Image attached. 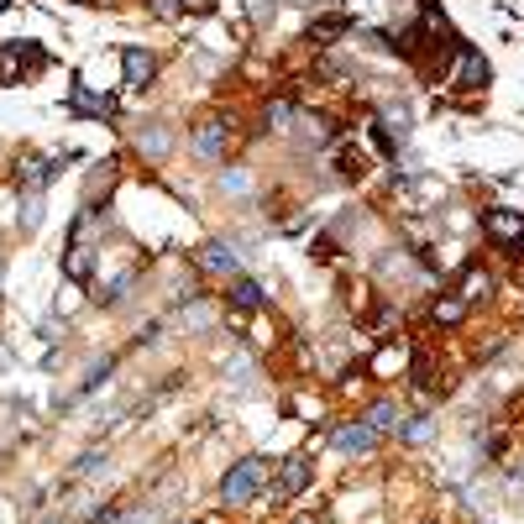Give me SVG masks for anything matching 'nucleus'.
<instances>
[{"instance_id": "20e7f679", "label": "nucleus", "mask_w": 524, "mask_h": 524, "mask_svg": "<svg viewBox=\"0 0 524 524\" xmlns=\"http://www.w3.org/2000/svg\"><path fill=\"white\" fill-rule=\"evenodd\" d=\"M189 153L200 157V163H226L231 157V121L226 116H205L189 131Z\"/></svg>"}, {"instance_id": "9b49d317", "label": "nucleus", "mask_w": 524, "mask_h": 524, "mask_svg": "<svg viewBox=\"0 0 524 524\" xmlns=\"http://www.w3.org/2000/svg\"><path fill=\"white\" fill-rule=\"evenodd\" d=\"M63 273H68V283H90V273H94V242H79V236H68Z\"/></svg>"}, {"instance_id": "9d476101", "label": "nucleus", "mask_w": 524, "mask_h": 524, "mask_svg": "<svg viewBox=\"0 0 524 524\" xmlns=\"http://www.w3.org/2000/svg\"><path fill=\"white\" fill-rule=\"evenodd\" d=\"M226 305L236 309V315H252V309L268 305V289H262L257 278H231V289H226Z\"/></svg>"}, {"instance_id": "6e6552de", "label": "nucleus", "mask_w": 524, "mask_h": 524, "mask_svg": "<svg viewBox=\"0 0 524 524\" xmlns=\"http://www.w3.org/2000/svg\"><path fill=\"white\" fill-rule=\"evenodd\" d=\"M520 231H524V210H503V205H498V210L483 216V236L498 242V247H514V242H520Z\"/></svg>"}, {"instance_id": "2eb2a0df", "label": "nucleus", "mask_w": 524, "mask_h": 524, "mask_svg": "<svg viewBox=\"0 0 524 524\" xmlns=\"http://www.w3.org/2000/svg\"><path fill=\"white\" fill-rule=\"evenodd\" d=\"M346 31H351V16H346V11H336V16L309 22V42H336V37H346Z\"/></svg>"}, {"instance_id": "412c9836", "label": "nucleus", "mask_w": 524, "mask_h": 524, "mask_svg": "<svg viewBox=\"0 0 524 524\" xmlns=\"http://www.w3.org/2000/svg\"><path fill=\"white\" fill-rule=\"evenodd\" d=\"M184 524H205V520H184Z\"/></svg>"}, {"instance_id": "4be33fe9", "label": "nucleus", "mask_w": 524, "mask_h": 524, "mask_svg": "<svg viewBox=\"0 0 524 524\" xmlns=\"http://www.w3.org/2000/svg\"><path fill=\"white\" fill-rule=\"evenodd\" d=\"M5 5H11V0H0V11H5Z\"/></svg>"}, {"instance_id": "a211bd4d", "label": "nucleus", "mask_w": 524, "mask_h": 524, "mask_svg": "<svg viewBox=\"0 0 524 524\" xmlns=\"http://www.w3.org/2000/svg\"><path fill=\"white\" fill-rule=\"evenodd\" d=\"M142 153L153 157V163H163L168 157V131H142Z\"/></svg>"}, {"instance_id": "6ab92c4d", "label": "nucleus", "mask_w": 524, "mask_h": 524, "mask_svg": "<svg viewBox=\"0 0 524 524\" xmlns=\"http://www.w3.org/2000/svg\"><path fill=\"white\" fill-rule=\"evenodd\" d=\"M184 5H194V11H210V0H184Z\"/></svg>"}, {"instance_id": "f03ea898", "label": "nucleus", "mask_w": 524, "mask_h": 524, "mask_svg": "<svg viewBox=\"0 0 524 524\" xmlns=\"http://www.w3.org/2000/svg\"><path fill=\"white\" fill-rule=\"evenodd\" d=\"M309 483H315V457H309V451H294V457H283V462H278L273 483H268L262 493H268V503L278 509V503H294Z\"/></svg>"}, {"instance_id": "ddd939ff", "label": "nucleus", "mask_w": 524, "mask_h": 524, "mask_svg": "<svg viewBox=\"0 0 524 524\" xmlns=\"http://www.w3.org/2000/svg\"><path fill=\"white\" fill-rule=\"evenodd\" d=\"M68 111H74V116H111V111H116V100H111V94L100 100V94H90L84 84H74V94H68Z\"/></svg>"}, {"instance_id": "f257e3e1", "label": "nucleus", "mask_w": 524, "mask_h": 524, "mask_svg": "<svg viewBox=\"0 0 524 524\" xmlns=\"http://www.w3.org/2000/svg\"><path fill=\"white\" fill-rule=\"evenodd\" d=\"M273 466L278 462H268V457H242V462L220 477V503L226 509H247L252 498L273 483Z\"/></svg>"}, {"instance_id": "aec40b11", "label": "nucleus", "mask_w": 524, "mask_h": 524, "mask_svg": "<svg viewBox=\"0 0 524 524\" xmlns=\"http://www.w3.org/2000/svg\"><path fill=\"white\" fill-rule=\"evenodd\" d=\"M514 252H524V231H520V242H514Z\"/></svg>"}, {"instance_id": "dca6fc26", "label": "nucleus", "mask_w": 524, "mask_h": 524, "mask_svg": "<svg viewBox=\"0 0 524 524\" xmlns=\"http://www.w3.org/2000/svg\"><path fill=\"white\" fill-rule=\"evenodd\" d=\"M431 431H435V414H414L409 425H399V440L420 446V440H431Z\"/></svg>"}, {"instance_id": "f3484780", "label": "nucleus", "mask_w": 524, "mask_h": 524, "mask_svg": "<svg viewBox=\"0 0 524 524\" xmlns=\"http://www.w3.org/2000/svg\"><path fill=\"white\" fill-rule=\"evenodd\" d=\"M184 11H189L184 0H147V16H153V22H179Z\"/></svg>"}, {"instance_id": "4468645a", "label": "nucleus", "mask_w": 524, "mask_h": 524, "mask_svg": "<svg viewBox=\"0 0 524 524\" xmlns=\"http://www.w3.org/2000/svg\"><path fill=\"white\" fill-rule=\"evenodd\" d=\"M462 320H466V305L457 299V294H440V299L431 305V325H440V331H457Z\"/></svg>"}, {"instance_id": "0eeeda50", "label": "nucleus", "mask_w": 524, "mask_h": 524, "mask_svg": "<svg viewBox=\"0 0 524 524\" xmlns=\"http://www.w3.org/2000/svg\"><path fill=\"white\" fill-rule=\"evenodd\" d=\"M194 268L210 278H242V257H236V247H226V242H205V247L194 252Z\"/></svg>"}, {"instance_id": "f8f14e48", "label": "nucleus", "mask_w": 524, "mask_h": 524, "mask_svg": "<svg viewBox=\"0 0 524 524\" xmlns=\"http://www.w3.org/2000/svg\"><path fill=\"white\" fill-rule=\"evenodd\" d=\"M362 420H368L377 435H399V425H404V414H399V404H394V399H377Z\"/></svg>"}, {"instance_id": "5701e85b", "label": "nucleus", "mask_w": 524, "mask_h": 524, "mask_svg": "<svg viewBox=\"0 0 524 524\" xmlns=\"http://www.w3.org/2000/svg\"><path fill=\"white\" fill-rule=\"evenodd\" d=\"M425 524H435V520H425Z\"/></svg>"}, {"instance_id": "423d86ee", "label": "nucleus", "mask_w": 524, "mask_h": 524, "mask_svg": "<svg viewBox=\"0 0 524 524\" xmlns=\"http://www.w3.org/2000/svg\"><path fill=\"white\" fill-rule=\"evenodd\" d=\"M331 446H336L341 457H368V451H377L383 446V435L372 431L368 420L357 414V420H346V425H336V435H331Z\"/></svg>"}, {"instance_id": "39448f33", "label": "nucleus", "mask_w": 524, "mask_h": 524, "mask_svg": "<svg viewBox=\"0 0 524 524\" xmlns=\"http://www.w3.org/2000/svg\"><path fill=\"white\" fill-rule=\"evenodd\" d=\"M153 79H157V53L147 42H126L121 48V90L142 94Z\"/></svg>"}, {"instance_id": "7ed1b4c3", "label": "nucleus", "mask_w": 524, "mask_h": 524, "mask_svg": "<svg viewBox=\"0 0 524 524\" xmlns=\"http://www.w3.org/2000/svg\"><path fill=\"white\" fill-rule=\"evenodd\" d=\"M488 79H493V68H488V58L477 53V48H457L451 53V68H446V90L451 94H477V90H488Z\"/></svg>"}, {"instance_id": "1a4fd4ad", "label": "nucleus", "mask_w": 524, "mask_h": 524, "mask_svg": "<svg viewBox=\"0 0 524 524\" xmlns=\"http://www.w3.org/2000/svg\"><path fill=\"white\" fill-rule=\"evenodd\" d=\"M498 283H493V273H488V268H477V262H466L462 268V278H457V289H451V294H457V299H462L466 309L477 305V299H488V294H493Z\"/></svg>"}]
</instances>
